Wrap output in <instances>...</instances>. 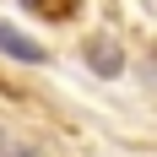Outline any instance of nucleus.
<instances>
[{
	"label": "nucleus",
	"mask_w": 157,
	"mask_h": 157,
	"mask_svg": "<svg viewBox=\"0 0 157 157\" xmlns=\"http://www.w3.org/2000/svg\"><path fill=\"white\" fill-rule=\"evenodd\" d=\"M87 65H92L98 76H119V71H125V54H119V44H109V38H92V44H87Z\"/></svg>",
	"instance_id": "nucleus-2"
},
{
	"label": "nucleus",
	"mask_w": 157,
	"mask_h": 157,
	"mask_svg": "<svg viewBox=\"0 0 157 157\" xmlns=\"http://www.w3.org/2000/svg\"><path fill=\"white\" fill-rule=\"evenodd\" d=\"M0 157H16V152H0Z\"/></svg>",
	"instance_id": "nucleus-4"
},
{
	"label": "nucleus",
	"mask_w": 157,
	"mask_h": 157,
	"mask_svg": "<svg viewBox=\"0 0 157 157\" xmlns=\"http://www.w3.org/2000/svg\"><path fill=\"white\" fill-rule=\"evenodd\" d=\"M0 49L11 54V60H27V65H44L49 54H44V44H33L22 27H11V22H0Z\"/></svg>",
	"instance_id": "nucleus-1"
},
{
	"label": "nucleus",
	"mask_w": 157,
	"mask_h": 157,
	"mask_svg": "<svg viewBox=\"0 0 157 157\" xmlns=\"http://www.w3.org/2000/svg\"><path fill=\"white\" fill-rule=\"evenodd\" d=\"M27 6H44V0H27Z\"/></svg>",
	"instance_id": "nucleus-3"
}]
</instances>
